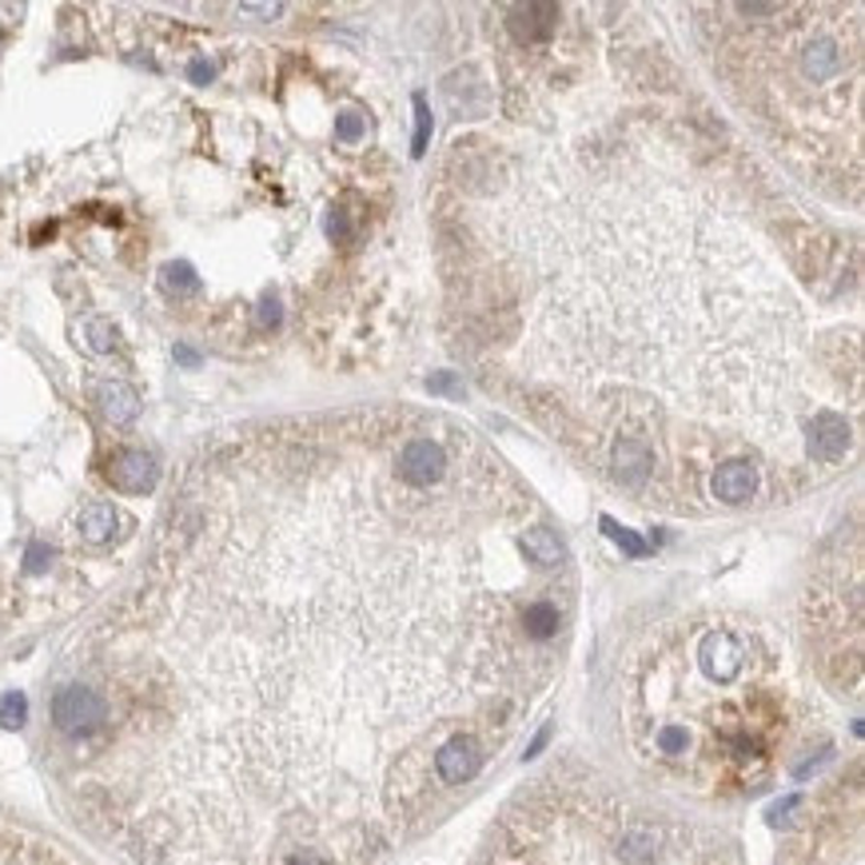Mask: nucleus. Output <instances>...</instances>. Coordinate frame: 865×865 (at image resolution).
<instances>
[{
  "label": "nucleus",
  "mask_w": 865,
  "mask_h": 865,
  "mask_svg": "<svg viewBox=\"0 0 865 865\" xmlns=\"http://www.w3.org/2000/svg\"><path fill=\"white\" fill-rule=\"evenodd\" d=\"M575 563L463 419L256 423L184 470L48 718L129 865H387L555 683Z\"/></svg>",
  "instance_id": "f257e3e1"
},
{
  "label": "nucleus",
  "mask_w": 865,
  "mask_h": 865,
  "mask_svg": "<svg viewBox=\"0 0 865 865\" xmlns=\"http://www.w3.org/2000/svg\"><path fill=\"white\" fill-rule=\"evenodd\" d=\"M459 232L483 375L610 487L686 514L702 467H810L813 419L838 407L790 252L678 132L570 117L479 152Z\"/></svg>",
  "instance_id": "f03ea898"
},
{
  "label": "nucleus",
  "mask_w": 865,
  "mask_h": 865,
  "mask_svg": "<svg viewBox=\"0 0 865 865\" xmlns=\"http://www.w3.org/2000/svg\"><path fill=\"white\" fill-rule=\"evenodd\" d=\"M622 718L646 766L706 798L762 790L810 727L786 646L742 614L646 634L626 658Z\"/></svg>",
  "instance_id": "7ed1b4c3"
},
{
  "label": "nucleus",
  "mask_w": 865,
  "mask_h": 865,
  "mask_svg": "<svg viewBox=\"0 0 865 865\" xmlns=\"http://www.w3.org/2000/svg\"><path fill=\"white\" fill-rule=\"evenodd\" d=\"M730 104L801 184L862 200V9L698 4Z\"/></svg>",
  "instance_id": "20e7f679"
},
{
  "label": "nucleus",
  "mask_w": 865,
  "mask_h": 865,
  "mask_svg": "<svg viewBox=\"0 0 865 865\" xmlns=\"http://www.w3.org/2000/svg\"><path fill=\"white\" fill-rule=\"evenodd\" d=\"M475 865H738V854L607 781L546 778L502 810Z\"/></svg>",
  "instance_id": "39448f33"
},
{
  "label": "nucleus",
  "mask_w": 865,
  "mask_h": 865,
  "mask_svg": "<svg viewBox=\"0 0 865 865\" xmlns=\"http://www.w3.org/2000/svg\"><path fill=\"white\" fill-rule=\"evenodd\" d=\"M810 642L818 651V663L825 674H833V683L845 686V670L850 683L857 686L862 674V551L857 539L830 558V566L818 570L810 590Z\"/></svg>",
  "instance_id": "423d86ee"
},
{
  "label": "nucleus",
  "mask_w": 865,
  "mask_h": 865,
  "mask_svg": "<svg viewBox=\"0 0 865 865\" xmlns=\"http://www.w3.org/2000/svg\"><path fill=\"white\" fill-rule=\"evenodd\" d=\"M806 865H862V818H857V806L850 810V818L838 813L830 825L813 830Z\"/></svg>",
  "instance_id": "0eeeda50"
},
{
  "label": "nucleus",
  "mask_w": 865,
  "mask_h": 865,
  "mask_svg": "<svg viewBox=\"0 0 865 865\" xmlns=\"http://www.w3.org/2000/svg\"><path fill=\"white\" fill-rule=\"evenodd\" d=\"M0 865H76L73 857L41 833L0 818Z\"/></svg>",
  "instance_id": "6e6552de"
},
{
  "label": "nucleus",
  "mask_w": 865,
  "mask_h": 865,
  "mask_svg": "<svg viewBox=\"0 0 865 865\" xmlns=\"http://www.w3.org/2000/svg\"><path fill=\"white\" fill-rule=\"evenodd\" d=\"M762 491H766V479L754 463H722L706 483V495L718 507H750Z\"/></svg>",
  "instance_id": "1a4fd4ad"
},
{
  "label": "nucleus",
  "mask_w": 865,
  "mask_h": 865,
  "mask_svg": "<svg viewBox=\"0 0 865 865\" xmlns=\"http://www.w3.org/2000/svg\"><path fill=\"white\" fill-rule=\"evenodd\" d=\"M108 479H112V487L124 495H144V491H152V483H156V463H152V455H144V451H120V455H112V463H108Z\"/></svg>",
  "instance_id": "9d476101"
},
{
  "label": "nucleus",
  "mask_w": 865,
  "mask_h": 865,
  "mask_svg": "<svg viewBox=\"0 0 865 865\" xmlns=\"http://www.w3.org/2000/svg\"><path fill=\"white\" fill-rule=\"evenodd\" d=\"M76 526H80V539H85V543L100 546L117 534V511H112L108 502H92V507L80 511V523Z\"/></svg>",
  "instance_id": "9b49d317"
},
{
  "label": "nucleus",
  "mask_w": 865,
  "mask_h": 865,
  "mask_svg": "<svg viewBox=\"0 0 865 865\" xmlns=\"http://www.w3.org/2000/svg\"><path fill=\"white\" fill-rule=\"evenodd\" d=\"M100 407H104V415L112 419V423H129V419L136 415V391L124 384H108L104 391H100Z\"/></svg>",
  "instance_id": "f8f14e48"
},
{
  "label": "nucleus",
  "mask_w": 865,
  "mask_h": 865,
  "mask_svg": "<svg viewBox=\"0 0 865 865\" xmlns=\"http://www.w3.org/2000/svg\"><path fill=\"white\" fill-rule=\"evenodd\" d=\"M24 718H29V702H24L21 695H4V702H0V727H24Z\"/></svg>",
  "instance_id": "ddd939ff"
},
{
  "label": "nucleus",
  "mask_w": 865,
  "mask_h": 865,
  "mask_svg": "<svg viewBox=\"0 0 865 865\" xmlns=\"http://www.w3.org/2000/svg\"><path fill=\"white\" fill-rule=\"evenodd\" d=\"M415 117H419V129H415V156L428 152V136H431V112L423 104V97H415Z\"/></svg>",
  "instance_id": "4468645a"
},
{
  "label": "nucleus",
  "mask_w": 865,
  "mask_h": 865,
  "mask_svg": "<svg viewBox=\"0 0 865 865\" xmlns=\"http://www.w3.org/2000/svg\"><path fill=\"white\" fill-rule=\"evenodd\" d=\"M335 136L347 140V144H355V140L364 136V117H355V112H343V117L335 120Z\"/></svg>",
  "instance_id": "2eb2a0df"
},
{
  "label": "nucleus",
  "mask_w": 865,
  "mask_h": 865,
  "mask_svg": "<svg viewBox=\"0 0 865 865\" xmlns=\"http://www.w3.org/2000/svg\"><path fill=\"white\" fill-rule=\"evenodd\" d=\"M431 391H459V387H455V379H451V375H439L435 384H431Z\"/></svg>",
  "instance_id": "dca6fc26"
}]
</instances>
